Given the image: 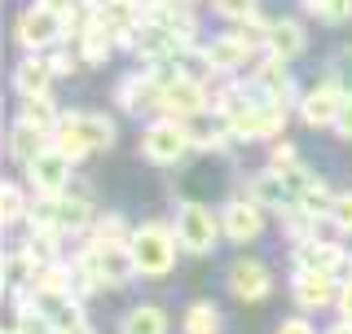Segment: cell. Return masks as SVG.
<instances>
[{
  "mask_svg": "<svg viewBox=\"0 0 352 334\" xmlns=\"http://www.w3.org/2000/svg\"><path fill=\"white\" fill-rule=\"evenodd\" d=\"M229 291H234L242 304H260V299L273 295V273L264 260H238L229 269Z\"/></svg>",
  "mask_w": 352,
  "mask_h": 334,
  "instance_id": "15",
  "label": "cell"
},
{
  "mask_svg": "<svg viewBox=\"0 0 352 334\" xmlns=\"http://www.w3.org/2000/svg\"><path fill=\"white\" fill-rule=\"evenodd\" d=\"M300 163V150L291 146V141H282V146H273V159H269V172H291V167Z\"/></svg>",
  "mask_w": 352,
  "mask_h": 334,
  "instance_id": "38",
  "label": "cell"
},
{
  "mask_svg": "<svg viewBox=\"0 0 352 334\" xmlns=\"http://www.w3.org/2000/svg\"><path fill=\"white\" fill-rule=\"evenodd\" d=\"M0 282H5V295L18 299L31 291V282H36V260H31L27 251H9L5 255V273H0Z\"/></svg>",
  "mask_w": 352,
  "mask_h": 334,
  "instance_id": "24",
  "label": "cell"
},
{
  "mask_svg": "<svg viewBox=\"0 0 352 334\" xmlns=\"http://www.w3.org/2000/svg\"><path fill=\"white\" fill-rule=\"evenodd\" d=\"M49 84H53L49 58H22V62L14 66V88H18V97H40V93H49Z\"/></svg>",
  "mask_w": 352,
  "mask_h": 334,
  "instance_id": "21",
  "label": "cell"
},
{
  "mask_svg": "<svg viewBox=\"0 0 352 334\" xmlns=\"http://www.w3.org/2000/svg\"><path fill=\"white\" fill-rule=\"evenodd\" d=\"M247 198H251V203H260V207H278V211H286V207L295 203L291 189H286V181H282L278 172L251 176V181H247Z\"/></svg>",
  "mask_w": 352,
  "mask_h": 334,
  "instance_id": "22",
  "label": "cell"
},
{
  "mask_svg": "<svg viewBox=\"0 0 352 334\" xmlns=\"http://www.w3.org/2000/svg\"><path fill=\"white\" fill-rule=\"evenodd\" d=\"M115 102L124 106V110H132V115L154 110V106H159V80H154L150 71H132V75H124V80H119Z\"/></svg>",
  "mask_w": 352,
  "mask_h": 334,
  "instance_id": "18",
  "label": "cell"
},
{
  "mask_svg": "<svg viewBox=\"0 0 352 334\" xmlns=\"http://www.w3.org/2000/svg\"><path fill=\"white\" fill-rule=\"evenodd\" d=\"M300 207H304L313 220H330V211H335V194H330V185H326V181H317V185L300 198Z\"/></svg>",
  "mask_w": 352,
  "mask_h": 334,
  "instance_id": "33",
  "label": "cell"
},
{
  "mask_svg": "<svg viewBox=\"0 0 352 334\" xmlns=\"http://www.w3.org/2000/svg\"><path fill=\"white\" fill-rule=\"evenodd\" d=\"M31 203H36V198H27V189H22L18 181L0 185V220H5L9 229H14L18 220H31Z\"/></svg>",
  "mask_w": 352,
  "mask_h": 334,
  "instance_id": "27",
  "label": "cell"
},
{
  "mask_svg": "<svg viewBox=\"0 0 352 334\" xmlns=\"http://www.w3.org/2000/svg\"><path fill=\"white\" fill-rule=\"evenodd\" d=\"M14 36L18 44L36 58V53L44 49H53L58 40H66V18L62 14H53V9H40V5H31V9H22L18 22H14Z\"/></svg>",
  "mask_w": 352,
  "mask_h": 334,
  "instance_id": "8",
  "label": "cell"
},
{
  "mask_svg": "<svg viewBox=\"0 0 352 334\" xmlns=\"http://www.w3.org/2000/svg\"><path fill=\"white\" fill-rule=\"evenodd\" d=\"M124 49L137 53V58H146V66H159V62H181L185 53L194 49V44L185 40V36H176L172 27H163V22L146 18V22H141V31L124 44Z\"/></svg>",
  "mask_w": 352,
  "mask_h": 334,
  "instance_id": "6",
  "label": "cell"
},
{
  "mask_svg": "<svg viewBox=\"0 0 352 334\" xmlns=\"http://www.w3.org/2000/svg\"><path fill=\"white\" fill-rule=\"evenodd\" d=\"M97 22L119 44H128L141 31V22H146V0H97Z\"/></svg>",
  "mask_w": 352,
  "mask_h": 334,
  "instance_id": "12",
  "label": "cell"
},
{
  "mask_svg": "<svg viewBox=\"0 0 352 334\" xmlns=\"http://www.w3.org/2000/svg\"><path fill=\"white\" fill-rule=\"evenodd\" d=\"M344 88H339L335 80H322V84H313L304 93V102H300V119L308 128H335V115H339V106H344Z\"/></svg>",
  "mask_w": 352,
  "mask_h": 334,
  "instance_id": "13",
  "label": "cell"
},
{
  "mask_svg": "<svg viewBox=\"0 0 352 334\" xmlns=\"http://www.w3.org/2000/svg\"><path fill=\"white\" fill-rule=\"evenodd\" d=\"M53 146V137L49 132H40V128H31V124H22V119H14V128H9V137H5V150H9V159H14L22 172H27L31 163L40 159L44 150Z\"/></svg>",
  "mask_w": 352,
  "mask_h": 334,
  "instance_id": "16",
  "label": "cell"
},
{
  "mask_svg": "<svg viewBox=\"0 0 352 334\" xmlns=\"http://www.w3.org/2000/svg\"><path fill=\"white\" fill-rule=\"evenodd\" d=\"M115 49H119V40L110 36L102 22H97V27H93V31H88V36L80 40V58H84V62H106Z\"/></svg>",
  "mask_w": 352,
  "mask_h": 334,
  "instance_id": "31",
  "label": "cell"
},
{
  "mask_svg": "<svg viewBox=\"0 0 352 334\" xmlns=\"http://www.w3.org/2000/svg\"><path fill=\"white\" fill-rule=\"evenodd\" d=\"M71 167H75V163L66 159L58 146H49L36 163L27 167V185H31V194H36V198L66 194V189H71Z\"/></svg>",
  "mask_w": 352,
  "mask_h": 334,
  "instance_id": "10",
  "label": "cell"
},
{
  "mask_svg": "<svg viewBox=\"0 0 352 334\" xmlns=\"http://www.w3.org/2000/svg\"><path fill=\"white\" fill-rule=\"evenodd\" d=\"M291 299L304 308V313L335 308V299H339V277H330V273H291Z\"/></svg>",
  "mask_w": 352,
  "mask_h": 334,
  "instance_id": "14",
  "label": "cell"
},
{
  "mask_svg": "<svg viewBox=\"0 0 352 334\" xmlns=\"http://www.w3.org/2000/svg\"><path fill=\"white\" fill-rule=\"evenodd\" d=\"M14 330H18V334H62L58 321H53V317L36 304V295H31V291L14 299Z\"/></svg>",
  "mask_w": 352,
  "mask_h": 334,
  "instance_id": "20",
  "label": "cell"
},
{
  "mask_svg": "<svg viewBox=\"0 0 352 334\" xmlns=\"http://www.w3.org/2000/svg\"><path fill=\"white\" fill-rule=\"evenodd\" d=\"M181 5H190V0H181Z\"/></svg>",
  "mask_w": 352,
  "mask_h": 334,
  "instance_id": "46",
  "label": "cell"
},
{
  "mask_svg": "<svg viewBox=\"0 0 352 334\" xmlns=\"http://www.w3.org/2000/svg\"><path fill=\"white\" fill-rule=\"evenodd\" d=\"M36 5H40V9H53V14H62V18H71L75 9H80L75 0H36Z\"/></svg>",
  "mask_w": 352,
  "mask_h": 334,
  "instance_id": "43",
  "label": "cell"
},
{
  "mask_svg": "<svg viewBox=\"0 0 352 334\" xmlns=\"http://www.w3.org/2000/svg\"><path fill=\"white\" fill-rule=\"evenodd\" d=\"M181 334H220V313L207 299H198V304L185 308V317H181Z\"/></svg>",
  "mask_w": 352,
  "mask_h": 334,
  "instance_id": "29",
  "label": "cell"
},
{
  "mask_svg": "<svg viewBox=\"0 0 352 334\" xmlns=\"http://www.w3.org/2000/svg\"><path fill=\"white\" fill-rule=\"evenodd\" d=\"M53 146L71 163H80L97 150H110L115 146V119L97 115V110H66L58 132H53Z\"/></svg>",
  "mask_w": 352,
  "mask_h": 334,
  "instance_id": "1",
  "label": "cell"
},
{
  "mask_svg": "<svg viewBox=\"0 0 352 334\" xmlns=\"http://www.w3.org/2000/svg\"><path fill=\"white\" fill-rule=\"evenodd\" d=\"M36 229H53V233H88L93 229V207L84 194H49L31 203V220Z\"/></svg>",
  "mask_w": 352,
  "mask_h": 334,
  "instance_id": "3",
  "label": "cell"
},
{
  "mask_svg": "<svg viewBox=\"0 0 352 334\" xmlns=\"http://www.w3.org/2000/svg\"><path fill=\"white\" fill-rule=\"evenodd\" d=\"M75 58H80V53H66V49H58V53H53V58H49L53 75H75V66H80Z\"/></svg>",
  "mask_w": 352,
  "mask_h": 334,
  "instance_id": "41",
  "label": "cell"
},
{
  "mask_svg": "<svg viewBox=\"0 0 352 334\" xmlns=\"http://www.w3.org/2000/svg\"><path fill=\"white\" fill-rule=\"evenodd\" d=\"M212 106V88L207 84H198V80H172V84H163V93H159V119H176V124H190V119H198L203 110Z\"/></svg>",
  "mask_w": 352,
  "mask_h": 334,
  "instance_id": "7",
  "label": "cell"
},
{
  "mask_svg": "<svg viewBox=\"0 0 352 334\" xmlns=\"http://www.w3.org/2000/svg\"><path fill=\"white\" fill-rule=\"evenodd\" d=\"M176 229L163 225V220H146V225L132 229L128 238V251H132V264H137V277H168L172 264H176Z\"/></svg>",
  "mask_w": 352,
  "mask_h": 334,
  "instance_id": "2",
  "label": "cell"
},
{
  "mask_svg": "<svg viewBox=\"0 0 352 334\" xmlns=\"http://www.w3.org/2000/svg\"><path fill=\"white\" fill-rule=\"evenodd\" d=\"M62 334H97V330L88 326V321H80V326H71V330H62Z\"/></svg>",
  "mask_w": 352,
  "mask_h": 334,
  "instance_id": "45",
  "label": "cell"
},
{
  "mask_svg": "<svg viewBox=\"0 0 352 334\" xmlns=\"http://www.w3.org/2000/svg\"><path fill=\"white\" fill-rule=\"evenodd\" d=\"M322 334H352V321H335V326H326Z\"/></svg>",
  "mask_w": 352,
  "mask_h": 334,
  "instance_id": "44",
  "label": "cell"
},
{
  "mask_svg": "<svg viewBox=\"0 0 352 334\" xmlns=\"http://www.w3.org/2000/svg\"><path fill=\"white\" fill-rule=\"evenodd\" d=\"M172 229H176V242H181V251H190V255H212L216 242L225 238V229H220V216H216L212 207L194 203V198H185V203L176 207Z\"/></svg>",
  "mask_w": 352,
  "mask_h": 334,
  "instance_id": "4",
  "label": "cell"
},
{
  "mask_svg": "<svg viewBox=\"0 0 352 334\" xmlns=\"http://www.w3.org/2000/svg\"><path fill=\"white\" fill-rule=\"evenodd\" d=\"M190 150H194V128L190 124H176V119H154V124L141 132V154H146L150 163H159V167L181 163Z\"/></svg>",
  "mask_w": 352,
  "mask_h": 334,
  "instance_id": "5",
  "label": "cell"
},
{
  "mask_svg": "<svg viewBox=\"0 0 352 334\" xmlns=\"http://www.w3.org/2000/svg\"><path fill=\"white\" fill-rule=\"evenodd\" d=\"M220 229H225L229 242H256L264 238V207L251 203V198H229L220 207Z\"/></svg>",
  "mask_w": 352,
  "mask_h": 334,
  "instance_id": "11",
  "label": "cell"
},
{
  "mask_svg": "<svg viewBox=\"0 0 352 334\" xmlns=\"http://www.w3.org/2000/svg\"><path fill=\"white\" fill-rule=\"evenodd\" d=\"M326 80H335L344 93H352V49H339L335 58H330V75Z\"/></svg>",
  "mask_w": 352,
  "mask_h": 334,
  "instance_id": "35",
  "label": "cell"
},
{
  "mask_svg": "<svg viewBox=\"0 0 352 334\" xmlns=\"http://www.w3.org/2000/svg\"><path fill=\"white\" fill-rule=\"evenodd\" d=\"M335 137H344V141H352V93L344 97V106H339V115H335Z\"/></svg>",
  "mask_w": 352,
  "mask_h": 334,
  "instance_id": "39",
  "label": "cell"
},
{
  "mask_svg": "<svg viewBox=\"0 0 352 334\" xmlns=\"http://www.w3.org/2000/svg\"><path fill=\"white\" fill-rule=\"evenodd\" d=\"M304 9L317 22H330V27H339V22L352 18V0H304Z\"/></svg>",
  "mask_w": 352,
  "mask_h": 334,
  "instance_id": "32",
  "label": "cell"
},
{
  "mask_svg": "<svg viewBox=\"0 0 352 334\" xmlns=\"http://www.w3.org/2000/svg\"><path fill=\"white\" fill-rule=\"evenodd\" d=\"M18 119L53 137V132H58V124H62V110H58V102H53L49 93H40V97H22V102H18Z\"/></svg>",
  "mask_w": 352,
  "mask_h": 334,
  "instance_id": "23",
  "label": "cell"
},
{
  "mask_svg": "<svg viewBox=\"0 0 352 334\" xmlns=\"http://www.w3.org/2000/svg\"><path fill=\"white\" fill-rule=\"evenodd\" d=\"M203 53H207V62H212V71H216V75H234V71H242V66H247V58H251V49L234 36V31H229V36L207 40V44H203Z\"/></svg>",
  "mask_w": 352,
  "mask_h": 334,
  "instance_id": "19",
  "label": "cell"
},
{
  "mask_svg": "<svg viewBox=\"0 0 352 334\" xmlns=\"http://www.w3.org/2000/svg\"><path fill=\"white\" fill-rule=\"evenodd\" d=\"M132 238V229L124 225V216L119 211H106V216L93 220V229H88V242H102V247H124Z\"/></svg>",
  "mask_w": 352,
  "mask_h": 334,
  "instance_id": "28",
  "label": "cell"
},
{
  "mask_svg": "<svg viewBox=\"0 0 352 334\" xmlns=\"http://www.w3.org/2000/svg\"><path fill=\"white\" fill-rule=\"evenodd\" d=\"M273 334H317V326H313V321H308V317L300 313V317H286V321H282V326L273 330Z\"/></svg>",
  "mask_w": 352,
  "mask_h": 334,
  "instance_id": "40",
  "label": "cell"
},
{
  "mask_svg": "<svg viewBox=\"0 0 352 334\" xmlns=\"http://www.w3.org/2000/svg\"><path fill=\"white\" fill-rule=\"evenodd\" d=\"M212 9L220 18H229V22H242V18L260 14V0H212Z\"/></svg>",
  "mask_w": 352,
  "mask_h": 334,
  "instance_id": "34",
  "label": "cell"
},
{
  "mask_svg": "<svg viewBox=\"0 0 352 334\" xmlns=\"http://www.w3.org/2000/svg\"><path fill=\"white\" fill-rule=\"evenodd\" d=\"M229 132H225V124H216V128H194V146L198 150H225L229 146Z\"/></svg>",
  "mask_w": 352,
  "mask_h": 334,
  "instance_id": "36",
  "label": "cell"
},
{
  "mask_svg": "<svg viewBox=\"0 0 352 334\" xmlns=\"http://www.w3.org/2000/svg\"><path fill=\"white\" fill-rule=\"evenodd\" d=\"M308 49V31H304V22L300 18H273V31H269V58H278V62H295L300 53Z\"/></svg>",
  "mask_w": 352,
  "mask_h": 334,
  "instance_id": "17",
  "label": "cell"
},
{
  "mask_svg": "<svg viewBox=\"0 0 352 334\" xmlns=\"http://www.w3.org/2000/svg\"><path fill=\"white\" fill-rule=\"evenodd\" d=\"M269 31H273V18H260V14L234 22V36L247 44L251 53H256V49H269Z\"/></svg>",
  "mask_w": 352,
  "mask_h": 334,
  "instance_id": "30",
  "label": "cell"
},
{
  "mask_svg": "<svg viewBox=\"0 0 352 334\" xmlns=\"http://www.w3.org/2000/svg\"><path fill=\"white\" fill-rule=\"evenodd\" d=\"M119 334H168V313L159 304H137L132 313H124Z\"/></svg>",
  "mask_w": 352,
  "mask_h": 334,
  "instance_id": "25",
  "label": "cell"
},
{
  "mask_svg": "<svg viewBox=\"0 0 352 334\" xmlns=\"http://www.w3.org/2000/svg\"><path fill=\"white\" fill-rule=\"evenodd\" d=\"M36 260V269H44V264H58L62 260V233H53V229H36L31 225V233H27V247H22Z\"/></svg>",
  "mask_w": 352,
  "mask_h": 334,
  "instance_id": "26",
  "label": "cell"
},
{
  "mask_svg": "<svg viewBox=\"0 0 352 334\" xmlns=\"http://www.w3.org/2000/svg\"><path fill=\"white\" fill-rule=\"evenodd\" d=\"M330 225L339 233H352V189L348 194H335V211H330Z\"/></svg>",
  "mask_w": 352,
  "mask_h": 334,
  "instance_id": "37",
  "label": "cell"
},
{
  "mask_svg": "<svg viewBox=\"0 0 352 334\" xmlns=\"http://www.w3.org/2000/svg\"><path fill=\"white\" fill-rule=\"evenodd\" d=\"M335 308H339V321H352V277H348V282H339V299H335Z\"/></svg>",
  "mask_w": 352,
  "mask_h": 334,
  "instance_id": "42",
  "label": "cell"
},
{
  "mask_svg": "<svg viewBox=\"0 0 352 334\" xmlns=\"http://www.w3.org/2000/svg\"><path fill=\"white\" fill-rule=\"evenodd\" d=\"M295 273H330V277H352V260L339 242L330 238H308V242H295Z\"/></svg>",
  "mask_w": 352,
  "mask_h": 334,
  "instance_id": "9",
  "label": "cell"
}]
</instances>
